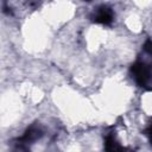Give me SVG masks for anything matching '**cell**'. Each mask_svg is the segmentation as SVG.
<instances>
[{"label": "cell", "instance_id": "6da1fadb", "mask_svg": "<svg viewBox=\"0 0 152 152\" xmlns=\"http://www.w3.org/2000/svg\"><path fill=\"white\" fill-rule=\"evenodd\" d=\"M132 77L138 86L144 88H151L152 84V57L146 59L145 57L138 59L131 68Z\"/></svg>", "mask_w": 152, "mask_h": 152}, {"label": "cell", "instance_id": "7a4b0ae2", "mask_svg": "<svg viewBox=\"0 0 152 152\" xmlns=\"http://www.w3.org/2000/svg\"><path fill=\"white\" fill-rule=\"evenodd\" d=\"M106 152H133V150L127 145L124 144L115 132H110L106 137Z\"/></svg>", "mask_w": 152, "mask_h": 152}, {"label": "cell", "instance_id": "3957f363", "mask_svg": "<svg viewBox=\"0 0 152 152\" xmlns=\"http://www.w3.org/2000/svg\"><path fill=\"white\" fill-rule=\"evenodd\" d=\"M94 20L96 23H100V24H110L112 20H113V13L109 8L107 7H101L96 11V13L94 14Z\"/></svg>", "mask_w": 152, "mask_h": 152}, {"label": "cell", "instance_id": "277c9868", "mask_svg": "<svg viewBox=\"0 0 152 152\" xmlns=\"http://www.w3.org/2000/svg\"><path fill=\"white\" fill-rule=\"evenodd\" d=\"M146 134L148 135V138H150V140L152 141V124L148 126V128H147V131H146Z\"/></svg>", "mask_w": 152, "mask_h": 152}]
</instances>
